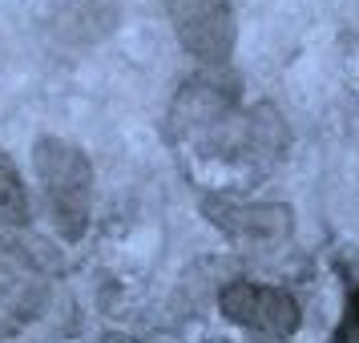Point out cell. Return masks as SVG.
Segmentation results:
<instances>
[{"label": "cell", "mask_w": 359, "mask_h": 343, "mask_svg": "<svg viewBox=\"0 0 359 343\" xmlns=\"http://www.w3.org/2000/svg\"><path fill=\"white\" fill-rule=\"evenodd\" d=\"M218 307L226 315L230 323H243L250 331H259V335H291L294 327H299V303H294L287 291H278V287H262V283H230L222 299H218Z\"/></svg>", "instance_id": "obj_4"}, {"label": "cell", "mask_w": 359, "mask_h": 343, "mask_svg": "<svg viewBox=\"0 0 359 343\" xmlns=\"http://www.w3.org/2000/svg\"><path fill=\"white\" fill-rule=\"evenodd\" d=\"M45 299H49V278L36 267V255L0 238V311L33 319L45 307Z\"/></svg>", "instance_id": "obj_5"}, {"label": "cell", "mask_w": 359, "mask_h": 343, "mask_svg": "<svg viewBox=\"0 0 359 343\" xmlns=\"http://www.w3.org/2000/svg\"><path fill=\"white\" fill-rule=\"evenodd\" d=\"M36 178L49 202L53 227L61 238L77 243L89 230V210H93V166L81 149L65 137H41L33 146Z\"/></svg>", "instance_id": "obj_1"}, {"label": "cell", "mask_w": 359, "mask_h": 343, "mask_svg": "<svg viewBox=\"0 0 359 343\" xmlns=\"http://www.w3.org/2000/svg\"><path fill=\"white\" fill-rule=\"evenodd\" d=\"M343 331H347V335H359V291H351V299H347V319H343Z\"/></svg>", "instance_id": "obj_7"}, {"label": "cell", "mask_w": 359, "mask_h": 343, "mask_svg": "<svg viewBox=\"0 0 359 343\" xmlns=\"http://www.w3.org/2000/svg\"><path fill=\"white\" fill-rule=\"evenodd\" d=\"M101 343H142V339H133V335H105Z\"/></svg>", "instance_id": "obj_8"}, {"label": "cell", "mask_w": 359, "mask_h": 343, "mask_svg": "<svg viewBox=\"0 0 359 343\" xmlns=\"http://www.w3.org/2000/svg\"><path fill=\"white\" fill-rule=\"evenodd\" d=\"M206 218L226 234L230 243L259 250L291 238L294 210L283 202H230V198H206Z\"/></svg>", "instance_id": "obj_3"}, {"label": "cell", "mask_w": 359, "mask_h": 343, "mask_svg": "<svg viewBox=\"0 0 359 343\" xmlns=\"http://www.w3.org/2000/svg\"><path fill=\"white\" fill-rule=\"evenodd\" d=\"M29 222V194L20 182L13 158L0 149V227H25Z\"/></svg>", "instance_id": "obj_6"}, {"label": "cell", "mask_w": 359, "mask_h": 343, "mask_svg": "<svg viewBox=\"0 0 359 343\" xmlns=\"http://www.w3.org/2000/svg\"><path fill=\"white\" fill-rule=\"evenodd\" d=\"M170 25L182 49L202 65H222L234 53V8L230 0H165Z\"/></svg>", "instance_id": "obj_2"}]
</instances>
